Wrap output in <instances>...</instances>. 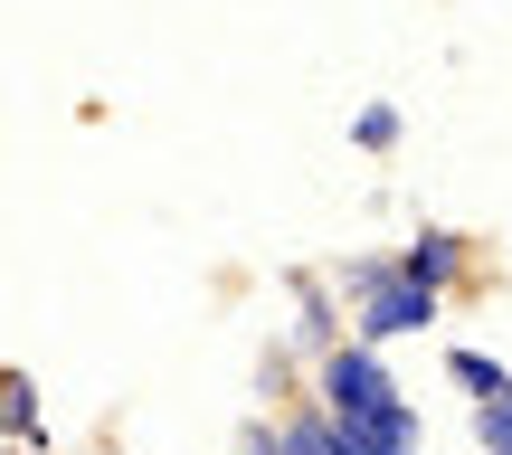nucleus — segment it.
I'll return each mask as SVG.
<instances>
[{
    "label": "nucleus",
    "instance_id": "1",
    "mask_svg": "<svg viewBox=\"0 0 512 455\" xmlns=\"http://www.w3.org/2000/svg\"><path fill=\"white\" fill-rule=\"evenodd\" d=\"M313 399L332 408V427H342L351 455H418V418H408L399 380L380 370V351H370V342L323 351V370H313Z\"/></svg>",
    "mask_w": 512,
    "mask_h": 455
},
{
    "label": "nucleus",
    "instance_id": "2",
    "mask_svg": "<svg viewBox=\"0 0 512 455\" xmlns=\"http://www.w3.org/2000/svg\"><path fill=\"white\" fill-rule=\"evenodd\" d=\"M351 294H361V313H351V323H361L370 351L399 342V332H427V323H437V304H446V294L418 285L399 256H380V266H351Z\"/></svg>",
    "mask_w": 512,
    "mask_h": 455
},
{
    "label": "nucleus",
    "instance_id": "3",
    "mask_svg": "<svg viewBox=\"0 0 512 455\" xmlns=\"http://www.w3.org/2000/svg\"><path fill=\"white\" fill-rule=\"evenodd\" d=\"M399 266L418 275V285H437V294H446V285L465 275V237H456V228H418V237L399 247Z\"/></svg>",
    "mask_w": 512,
    "mask_h": 455
},
{
    "label": "nucleus",
    "instance_id": "4",
    "mask_svg": "<svg viewBox=\"0 0 512 455\" xmlns=\"http://www.w3.org/2000/svg\"><path fill=\"white\" fill-rule=\"evenodd\" d=\"M446 370H456V380H465V399H475V408H494V399H512V370L503 361H484V351H446Z\"/></svg>",
    "mask_w": 512,
    "mask_h": 455
},
{
    "label": "nucleus",
    "instance_id": "5",
    "mask_svg": "<svg viewBox=\"0 0 512 455\" xmlns=\"http://www.w3.org/2000/svg\"><path fill=\"white\" fill-rule=\"evenodd\" d=\"M285 455H351L323 399H313V408H294V418H285Z\"/></svg>",
    "mask_w": 512,
    "mask_h": 455
},
{
    "label": "nucleus",
    "instance_id": "6",
    "mask_svg": "<svg viewBox=\"0 0 512 455\" xmlns=\"http://www.w3.org/2000/svg\"><path fill=\"white\" fill-rule=\"evenodd\" d=\"M351 143H361V152H399V105H361Z\"/></svg>",
    "mask_w": 512,
    "mask_h": 455
},
{
    "label": "nucleus",
    "instance_id": "7",
    "mask_svg": "<svg viewBox=\"0 0 512 455\" xmlns=\"http://www.w3.org/2000/svg\"><path fill=\"white\" fill-rule=\"evenodd\" d=\"M475 446H484V455H512V408H503V399L475 408Z\"/></svg>",
    "mask_w": 512,
    "mask_h": 455
},
{
    "label": "nucleus",
    "instance_id": "8",
    "mask_svg": "<svg viewBox=\"0 0 512 455\" xmlns=\"http://www.w3.org/2000/svg\"><path fill=\"white\" fill-rule=\"evenodd\" d=\"M10 437H19V446L38 437V418H29V380H10Z\"/></svg>",
    "mask_w": 512,
    "mask_h": 455
},
{
    "label": "nucleus",
    "instance_id": "9",
    "mask_svg": "<svg viewBox=\"0 0 512 455\" xmlns=\"http://www.w3.org/2000/svg\"><path fill=\"white\" fill-rule=\"evenodd\" d=\"M503 408H512V399H503Z\"/></svg>",
    "mask_w": 512,
    "mask_h": 455
}]
</instances>
